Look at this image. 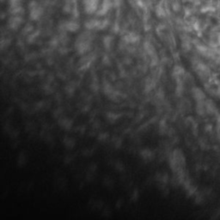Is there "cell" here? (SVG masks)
Returning a JSON list of instances; mask_svg holds the SVG:
<instances>
[{
  "label": "cell",
  "mask_w": 220,
  "mask_h": 220,
  "mask_svg": "<svg viewBox=\"0 0 220 220\" xmlns=\"http://www.w3.org/2000/svg\"><path fill=\"white\" fill-rule=\"evenodd\" d=\"M32 30H33V26H31V25H27L23 31H24V33H30Z\"/></svg>",
  "instance_id": "2e32d148"
},
{
  "label": "cell",
  "mask_w": 220,
  "mask_h": 220,
  "mask_svg": "<svg viewBox=\"0 0 220 220\" xmlns=\"http://www.w3.org/2000/svg\"><path fill=\"white\" fill-rule=\"evenodd\" d=\"M99 0H85L84 10L87 14H93L97 11Z\"/></svg>",
  "instance_id": "7a4b0ae2"
},
{
  "label": "cell",
  "mask_w": 220,
  "mask_h": 220,
  "mask_svg": "<svg viewBox=\"0 0 220 220\" xmlns=\"http://www.w3.org/2000/svg\"><path fill=\"white\" fill-rule=\"evenodd\" d=\"M79 27H80L79 23L76 21H69L65 24V29L70 32H76L77 30H78Z\"/></svg>",
  "instance_id": "52a82bcc"
},
{
  "label": "cell",
  "mask_w": 220,
  "mask_h": 220,
  "mask_svg": "<svg viewBox=\"0 0 220 220\" xmlns=\"http://www.w3.org/2000/svg\"><path fill=\"white\" fill-rule=\"evenodd\" d=\"M77 50L78 54H84L90 49L91 46V39H90V34L84 33L82 34L77 41Z\"/></svg>",
  "instance_id": "6da1fadb"
},
{
  "label": "cell",
  "mask_w": 220,
  "mask_h": 220,
  "mask_svg": "<svg viewBox=\"0 0 220 220\" xmlns=\"http://www.w3.org/2000/svg\"><path fill=\"white\" fill-rule=\"evenodd\" d=\"M141 155L144 159H150L151 160L153 157V153L150 150H144L141 151Z\"/></svg>",
  "instance_id": "8fae6325"
},
{
  "label": "cell",
  "mask_w": 220,
  "mask_h": 220,
  "mask_svg": "<svg viewBox=\"0 0 220 220\" xmlns=\"http://www.w3.org/2000/svg\"><path fill=\"white\" fill-rule=\"evenodd\" d=\"M112 2H111V0H103L102 1V3H101V7H100V9L98 11H96V14L98 15V16H104V15H106L109 11L110 9H111V7H112Z\"/></svg>",
  "instance_id": "3957f363"
},
{
  "label": "cell",
  "mask_w": 220,
  "mask_h": 220,
  "mask_svg": "<svg viewBox=\"0 0 220 220\" xmlns=\"http://www.w3.org/2000/svg\"><path fill=\"white\" fill-rule=\"evenodd\" d=\"M112 41H113V37H112V36H110V35L106 36V37L104 38V40H103L104 46H105L107 49H109L110 47V46H111V44H112Z\"/></svg>",
  "instance_id": "7c38bea8"
},
{
  "label": "cell",
  "mask_w": 220,
  "mask_h": 220,
  "mask_svg": "<svg viewBox=\"0 0 220 220\" xmlns=\"http://www.w3.org/2000/svg\"><path fill=\"white\" fill-rule=\"evenodd\" d=\"M42 13H43V10H42L41 7L35 5L34 7H33V8L31 9V11H30V17H31L32 20H38V19L41 17V16L42 15Z\"/></svg>",
  "instance_id": "8992f818"
},
{
  "label": "cell",
  "mask_w": 220,
  "mask_h": 220,
  "mask_svg": "<svg viewBox=\"0 0 220 220\" xmlns=\"http://www.w3.org/2000/svg\"><path fill=\"white\" fill-rule=\"evenodd\" d=\"M192 94H193V96L194 98L195 99V101L198 102V101H204L205 98H206V96H205V93L200 89L199 88H194L193 90H192Z\"/></svg>",
  "instance_id": "5b68a950"
},
{
  "label": "cell",
  "mask_w": 220,
  "mask_h": 220,
  "mask_svg": "<svg viewBox=\"0 0 220 220\" xmlns=\"http://www.w3.org/2000/svg\"><path fill=\"white\" fill-rule=\"evenodd\" d=\"M99 20H96V19H91L85 22V27L88 29H98L99 26Z\"/></svg>",
  "instance_id": "9c48e42d"
},
{
  "label": "cell",
  "mask_w": 220,
  "mask_h": 220,
  "mask_svg": "<svg viewBox=\"0 0 220 220\" xmlns=\"http://www.w3.org/2000/svg\"><path fill=\"white\" fill-rule=\"evenodd\" d=\"M64 144H65V146L71 149V148H73L74 147V144H75V142L71 139H69V138H66L64 140Z\"/></svg>",
  "instance_id": "4fadbf2b"
},
{
  "label": "cell",
  "mask_w": 220,
  "mask_h": 220,
  "mask_svg": "<svg viewBox=\"0 0 220 220\" xmlns=\"http://www.w3.org/2000/svg\"><path fill=\"white\" fill-rule=\"evenodd\" d=\"M126 41L127 42H131V43H134L137 41H139V36L136 35L135 34H129L128 35L126 36Z\"/></svg>",
  "instance_id": "30bf717a"
},
{
  "label": "cell",
  "mask_w": 220,
  "mask_h": 220,
  "mask_svg": "<svg viewBox=\"0 0 220 220\" xmlns=\"http://www.w3.org/2000/svg\"><path fill=\"white\" fill-rule=\"evenodd\" d=\"M59 125L65 130H70L72 126V121L66 118H62L59 121Z\"/></svg>",
  "instance_id": "ba28073f"
},
{
  "label": "cell",
  "mask_w": 220,
  "mask_h": 220,
  "mask_svg": "<svg viewBox=\"0 0 220 220\" xmlns=\"http://www.w3.org/2000/svg\"><path fill=\"white\" fill-rule=\"evenodd\" d=\"M22 18L20 16H12L10 21H9V26L10 28L12 29H18V27L20 26V24H22Z\"/></svg>",
  "instance_id": "277c9868"
},
{
  "label": "cell",
  "mask_w": 220,
  "mask_h": 220,
  "mask_svg": "<svg viewBox=\"0 0 220 220\" xmlns=\"http://www.w3.org/2000/svg\"><path fill=\"white\" fill-rule=\"evenodd\" d=\"M74 89H75V86L72 85V84H69V85L66 87V92H67L68 94L71 95V94H73V92H74Z\"/></svg>",
  "instance_id": "9a60e30c"
},
{
  "label": "cell",
  "mask_w": 220,
  "mask_h": 220,
  "mask_svg": "<svg viewBox=\"0 0 220 220\" xmlns=\"http://www.w3.org/2000/svg\"><path fill=\"white\" fill-rule=\"evenodd\" d=\"M108 119H109L111 122H114V121L118 119V115L115 114H113V113H109V114H108Z\"/></svg>",
  "instance_id": "5bb4252c"
}]
</instances>
